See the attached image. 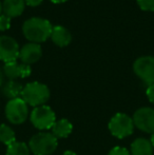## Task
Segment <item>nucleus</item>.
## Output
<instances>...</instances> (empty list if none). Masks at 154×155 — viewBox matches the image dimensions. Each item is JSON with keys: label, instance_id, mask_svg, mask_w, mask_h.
<instances>
[{"label": "nucleus", "instance_id": "nucleus-1", "mask_svg": "<svg viewBox=\"0 0 154 155\" xmlns=\"http://www.w3.org/2000/svg\"><path fill=\"white\" fill-rule=\"evenodd\" d=\"M51 22L40 17H32L25 21L22 25V33L30 42L41 43L47 41L51 37Z\"/></svg>", "mask_w": 154, "mask_h": 155}, {"label": "nucleus", "instance_id": "nucleus-2", "mask_svg": "<svg viewBox=\"0 0 154 155\" xmlns=\"http://www.w3.org/2000/svg\"><path fill=\"white\" fill-rule=\"evenodd\" d=\"M21 98L28 104L33 107L42 106L50 98V90L45 84H40L38 81L30 82L25 87H23Z\"/></svg>", "mask_w": 154, "mask_h": 155}, {"label": "nucleus", "instance_id": "nucleus-3", "mask_svg": "<svg viewBox=\"0 0 154 155\" xmlns=\"http://www.w3.org/2000/svg\"><path fill=\"white\" fill-rule=\"evenodd\" d=\"M29 147L35 155H50L57 148V138L53 133H38L30 139Z\"/></svg>", "mask_w": 154, "mask_h": 155}, {"label": "nucleus", "instance_id": "nucleus-4", "mask_svg": "<svg viewBox=\"0 0 154 155\" xmlns=\"http://www.w3.org/2000/svg\"><path fill=\"white\" fill-rule=\"evenodd\" d=\"M5 115L10 123L14 124L25 123L29 115L28 104L21 97L8 100L5 106Z\"/></svg>", "mask_w": 154, "mask_h": 155}, {"label": "nucleus", "instance_id": "nucleus-5", "mask_svg": "<svg viewBox=\"0 0 154 155\" xmlns=\"http://www.w3.org/2000/svg\"><path fill=\"white\" fill-rule=\"evenodd\" d=\"M109 130L117 138H123L133 133V119L123 113H117L109 123Z\"/></svg>", "mask_w": 154, "mask_h": 155}, {"label": "nucleus", "instance_id": "nucleus-6", "mask_svg": "<svg viewBox=\"0 0 154 155\" xmlns=\"http://www.w3.org/2000/svg\"><path fill=\"white\" fill-rule=\"evenodd\" d=\"M31 121L33 126L39 130H48L51 129L55 124V113L50 107L45 104L36 107L31 113Z\"/></svg>", "mask_w": 154, "mask_h": 155}, {"label": "nucleus", "instance_id": "nucleus-7", "mask_svg": "<svg viewBox=\"0 0 154 155\" xmlns=\"http://www.w3.org/2000/svg\"><path fill=\"white\" fill-rule=\"evenodd\" d=\"M133 71L144 82L150 84H154V57L142 56L133 63Z\"/></svg>", "mask_w": 154, "mask_h": 155}, {"label": "nucleus", "instance_id": "nucleus-8", "mask_svg": "<svg viewBox=\"0 0 154 155\" xmlns=\"http://www.w3.org/2000/svg\"><path fill=\"white\" fill-rule=\"evenodd\" d=\"M19 45L13 37L0 36V60L4 63L16 61L19 58Z\"/></svg>", "mask_w": 154, "mask_h": 155}, {"label": "nucleus", "instance_id": "nucleus-9", "mask_svg": "<svg viewBox=\"0 0 154 155\" xmlns=\"http://www.w3.org/2000/svg\"><path fill=\"white\" fill-rule=\"evenodd\" d=\"M134 126L146 133L154 134V109L140 108L135 112L133 116Z\"/></svg>", "mask_w": 154, "mask_h": 155}, {"label": "nucleus", "instance_id": "nucleus-10", "mask_svg": "<svg viewBox=\"0 0 154 155\" xmlns=\"http://www.w3.org/2000/svg\"><path fill=\"white\" fill-rule=\"evenodd\" d=\"M42 56V49L39 43L29 42L25 45L19 51V58L25 64H32L37 62Z\"/></svg>", "mask_w": 154, "mask_h": 155}, {"label": "nucleus", "instance_id": "nucleus-11", "mask_svg": "<svg viewBox=\"0 0 154 155\" xmlns=\"http://www.w3.org/2000/svg\"><path fill=\"white\" fill-rule=\"evenodd\" d=\"M3 73L11 80H15L16 78L29 77L32 73V69L29 64L18 63L17 61H12L4 64Z\"/></svg>", "mask_w": 154, "mask_h": 155}, {"label": "nucleus", "instance_id": "nucleus-12", "mask_svg": "<svg viewBox=\"0 0 154 155\" xmlns=\"http://www.w3.org/2000/svg\"><path fill=\"white\" fill-rule=\"evenodd\" d=\"M50 38L52 39V41L57 47L64 48L71 43V41H72V35H71L70 31L68 29H66L64 27L55 25L52 29L51 37Z\"/></svg>", "mask_w": 154, "mask_h": 155}, {"label": "nucleus", "instance_id": "nucleus-13", "mask_svg": "<svg viewBox=\"0 0 154 155\" xmlns=\"http://www.w3.org/2000/svg\"><path fill=\"white\" fill-rule=\"evenodd\" d=\"M25 0H4L2 3V11L10 18L20 16L25 11Z\"/></svg>", "mask_w": 154, "mask_h": 155}, {"label": "nucleus", "instance_id": "nucleus-14", "mask_svg": "<svg viewBox=\"0 0 154 155\" xmlns=\"http://www.w3.org/2000/svg\"><path fill=\"white\" fill-rule=\"evenodd\" d=\"M131 155H153V147L150 140L137 138L131 145Z\"/></svg>", "mask_w": 154, "mask_h": 155}, {"label": "nucleus", "instance_id": "nucleus-15", "mask_svg": "<svg viewBox=\"0 0 154 155\" xmlns=\"http://www.w3.org/2000/svg\"><path fill=\"white\" fill-rule=\"evenodd\" d=\"M73 130V126L68 119H59V120L55 121V124L52 127V132L53 135L56 138H64V137L69 136Z\"/></svg>", "mask_w": 154, "mask_h": 155}, {"label": "nucleus", "instance_id": "nucleus-16", "mask_svg": "<svg viewBox=\"0 0 154 155\" xmlns=\"http://www.w3.org/2000/svg\"><path fill=\"white\" fill-rule=\"evenodd\" d=\"M23 87L21 86V84L15 81V80H8L2 88V93L6 98H8L10 100L16 99L19 98L22 95Z\"/></svg>", "mask_w": 154, "mask_h": 155}, {"label": "nucleus", "instance_id": "nucleus-17", "mask_svg": "<svg viewBox=\"0 0 154 155\" xmlns=\"http://www.w3.org/2000/svg\"><path fill=\"white\" fill-rule=\"evenodd\" d=\"M6 155H30V149L25 143L15 141L8 146Z\"/></svg>", "mask_w": 154, "mask_h": 155}, {"label": "nucleus", "instance_id": "nucleus-18", "mask_svg": "<svg viewBox=\"0 0 154 155\" xmlns=\"http://www.w3.org/2000/svg\"><path fill=\"white\" fill-rule=\"evenodd\" d=\"M15 132L6 124L0 126V141L4 145L10 146L13 143H15Z\"/></svg>", "mask_w": 154, "mask_h": 155}, {"label": "nucleus", "instance_id": "nucleus-19", "mask_svg": "<svg viewBox=\"0 0 154 155\" xmlns=\"http://www.w3.org/2000/svg\"><path fill=\"white\" fill-rule=\"evenodd\" d=\"M140 10L147 12H154V0H136Z\"/></svg>", "mask_w": 154, "mask_h": 155}, {"label": "nucleus", "instance_id": "nucleus-20", "mask_svg": "<svg viewBox=\"0 0 154 155\" xmlns=\"http://www.w3.org/2000/svg\"><path fill=\"white\" fill-rule=\"evenodd\" d=\"M11 28V18L5 14L0 15V31H8Z\"/></svg>", "mask_w": 154, "mask_h": 155}, {"label": "nucleus", "instance_id": "nucleus-21", "mask_svg": "<svg viewBox=\"0 0 154 155\" xmlns=\"http://www.w3.org/2000/svg\"><path fill=\"white\" fill-rule=\"evenodd\" d=\"M108 155H131L127 149L123 147H115L109 152Z\"/></svg>", "mask_w": 154, "mask_h": 155}, {"label": "nucleus", "instance_id": "nucleus-22", "mask_svg": "<svg viewBox=\"0 0 154 155\" xmlns=\"http://www.w3.org/2000/svg\"><path fill=\"white\" fill-rule=\"evenodd\" d=\"M147 96H148L149 100H150L152 104H154V84H150L147 89Z\"/></svg>", "mask_w": 154, "mask_h": 155}, {"label": "nucleus", "instance_id": "nucleus-23", "mask_svg": "<svg viewBox=\"0 0 154 155\" xmlns=\"http://www.w3.org/2000/svg\"><path fill=\"white\" fill-rule=\"evenodd\" d=\"M42 1L43 0H25V4L29 6H38Z\"/></svg>", "mask_w": 154, "mask_h": 155}, {"label": "nucleus", "instance_id": "nucleus-24", "mask_svg": "<svg viewBox=\"0 0 154 155\" xmlns=\"http://www.w3.org/2000/svg\"><path fill=\"white\" fill-rule=\"evenodd\" d=\"M2 82H3V72H2L1 69H0V87H1Z\"/></svg>", "mask_w": 154, "mask_h": 155}, {"label": "nucleus", "instance_id": "nucleus-25", "mask_svg": "<svg viewBox=\"0 0 154 155\" xmlns=\"http://www.w3.org/2000/svg\"><path fill=\"white\" fill-rule=\"evenodd\" d=\"M64 155H77L76 153H75V152H73V151H70V150H69V151H66L64 153Z\"/></svg>", "mask_w": 154, "mask_h": 155}, {"label": "nucleus", "instance_id": "nucleus-26", "mask_svg": "<svg viewBox=\"0 0 154 155\" xmlns=\"http://www.w3.org/2000/svg\"><path fill=\"white\" fill-rule=\"evenodd\" d=\"M51 1L54 3H62V2H66L67 0H51Z\"/></svg>", "mask_w": 154, "mask_h": 155}, {"label": "nucleus", "instance_id": "nucleus-27", "mask_svg": "<svg viewBox=\"0 0 154 155\" xmlns=\"http://www.w3.org/2000/svg\"><path fill=\"white\" fill-rule=\"evenodd\" d=\"M150 143L151 145H152V147L154 148V134L151 135V138H150Z\"/></svg>", "mask_w": 154, "mask_h": 155}, {"label": "nucleus", "instance_id": "nucleus-28", "mask_svg": "<svg viewBox=\"0 0 154 155\" xmlns=\"http://www.w3.org/2000/svg\"><path fill=\"white\" fill-rule=\"evenodd\" d=\"M1 11H2V4H1V2H0V15H1Z\"/></svg>", "mask_w": 154, "mask_h": 155}]
</instances>
